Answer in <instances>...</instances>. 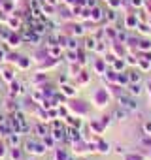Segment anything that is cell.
<instances>
[{
    "mask_svg": "<svg viewBox=\"0 0 151 160\" xmlns=\"http://www.w3.org/2000/svg\"><path fill=\"white\" fill-rule=\"evenodd\" d=\"M125 160H142V158H140V156H136V154H130V156H127Z\"/></svg>",
    "mask_w": 151,
    "mask_h": 160,
    "instance_id": "obj_2",
    "label": "cell"
},
{
    "mask_svg": "<svg viewBox=\"0 0 151 160\" xmlns=\"http://www.w3.org/2000/svg\"><path fill=\"white\" fill-rule=\"evenodd\" d=\"M95 98H96V106H106V102H108V92L104 91V89H98L96 92H95Z\"/></svg>",
    "mask_w": 151,
    "mask_h": 160,
    "instance_id": "obj_1",
    "label": "cell"
}]
</instances>
